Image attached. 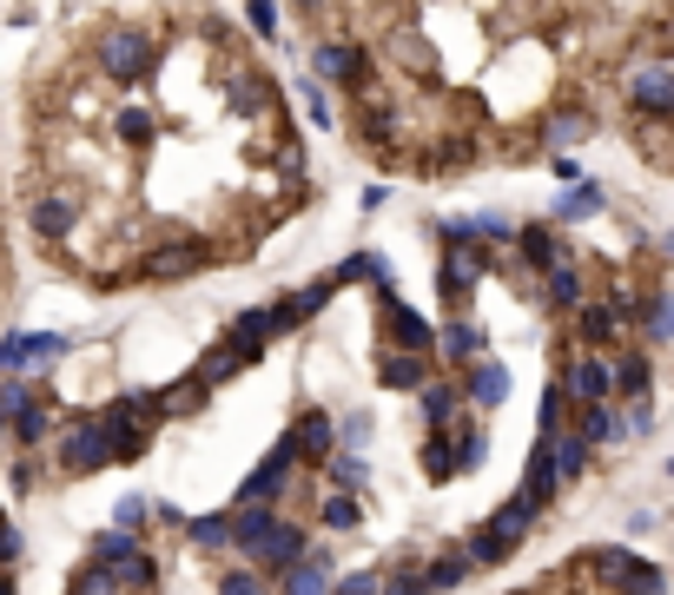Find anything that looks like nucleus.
Instances as JSON below:
<instances>
[{"instance_id":"obj_21","label":"nucleus","mask_w":674,"mask_h":595,"mask_svg":"<svg viewBox=\"0 0 674 595\" xmlns=\"http://www.w3.org/2000/svg\"><path fill=\"white\" fill-rule=\"evenodd\" d=\"M424 377H430V364L416 358V351H390V345L377 351V384H384V391H416Z\"/></svg>"},{"instance_id":"obj_25","label":"nucleus","mask_w":674,"mask_h":595,"mask_svg":"<svg viewBox=\"0 0 674 595\" xmlns=\"http://www.w3.org/2000/svg\"><path fill=\"white\" fill-rule=\"evenodd\" d=\"M317 523H324L330 536H351V530L364 523V503H358V489H330V496H324V509H317Z\"/></svg>"},{"instance_id":"obj_15","label":"nucleus","mask_w":674,"mask_h":595,"mask_svg":"<svg viewBox=\"0 0 674 595\" xmlns=\"http://www.w3.org/2000/svg\"><path fill=\"white\" fill-rule=\"evenodd\" d=\"M430 351H437V358H444L450 371H463L470 358H483V331H476V324H470V318L457 311V318H450V324L437 331V345H430Z\"/></svg>"},{"instance_id":"obj_9","label":"nucleus","mask_w":674,"mask_h":595,"mask_svg":"<svg viewBox=\"0 0 674 595\" xmlns=\"http://www.w3.org/2000/svg\"><path fill=\"white\" fill-rule=\"evenodd\" d=\"M66 345H73L66 331H8V337H0V377L27 371V364H47V358H60Z\"/></svg>"},{"instance_id":"obj_30","label":"nucleus","mask_w":674,"mask_h":595,"mask_svg":"<svg viewBox=\"0 0 674 595\" xmlns=\"http://www.w3.org/2000/svg\"><path fill=\"white\" fill-rule=\"evenodd\" d=\"M146 543L133 536V530H93V543H87V562H107V569H120L126 556H139Z\"/></svg>"},{"instance_id":"obj_43","label":"nucleus","mask_w":674,"mask_h":595,"mask_svg":"<svg viewBox=\"0 0 674 595\" xmlns=\"http://www.w3.org/2000/svg\"><path fill=\"white\" fill-rule=\"evenodd\" d=\"M377 575L384 569H345V575H330V595H377Z\"/></svg>"},{"instance_id":"obj_16","label":"nucleus","mask_w":674,"mask_h":595,"mask_svg":"<svg viewBox=\"0 0 674 595\" xmlns=\"http://www.w3.org/2000/svg\"><path fill=\"white\" fill-rule=\"evenodd\" d=\"M291 450H298L304 463H324V457L337 450V423H330L324 410H304V417L291 423Z\"/></svg>"},{"instance_id":"obj_40","label":"nucleus","mask_w":674,"mask_h":595,"mask_svg":"<svg viewBox=\"0 0 674 595\" xmlns=\"http://www.w3.org/2000/svg\"><path fill=\"white\" fill-rule=\"evenodd\" d=\"M146 523H152V503H146V496H120V503H113V530H133V536H139Z\"/></svg>"},{"instance_id":"obj_44","label":"nucleus","mask_w":674,"mask_h":595,"mask_svg":"<svg viewBox=\"0 0 674 595\" xmlns=\"http://www.w3.org/2000/svg\"><path fill=\"white\" fill-rule=\"evenodd\" d=\"M450 444H457V470H476V463L489 457V437H483V431H457Z\"/></svg>"},{"instance_id":"obj_35","label":"nucleus","mask_w":674,"mask_h":595,"mask_svg":"<svg viewBox=\"0 0 674 595\" xmlns=\"http://www.w3.org/2000/svg\"><path fill=\"white\" fill-rule=\"evenodd\" d=\"M245 364H251V358H245V351H238V345H232V337H219V345H212V351H205V364H199V377H205V384H212V391H219V384H225V377H238V371H245Z\"/></svg>"},{"instance_id":"obj_49","label":"nucleus","mask_w":674,"mask_h":595,"mask_svg":"<svg viewBox=\"0 0 674 595\" xmlns=\"http://www.w3.org/2000/svg\"><path fill=\"white\" fill-rule=\"evenodd\" d=\"M549 173H556V179H562V186H575V179H582V165H575V159H569V152H556V159H549Z\"/></svg>"},{"instance_id":"obj_2","label":"nucleus","mask_w":674,"mask_h":595,"mask_svg":"<svg viewBox=\"0 0 674 595\" xmlns=\"http://www.w3.org/2000/svg\"><path fill=\"white\" fill-rule=\"evenodd\" d=\"M53 463H60L66 476H93V470H107V463H113V444H107V423H100L93 410H79V417H66V431H60V450H53Z\"/></svg>"},{"instance_id":"obj_47","label":"nucleus","mask_w":674,"mask_h":595,"mask_svg":"<svg viewBox=\"0 0 674 595\" xmlns=\"http://www.w3.org/2000/svg\"><path fill=\"white\" fill-rule=\"evenodd\" d=\"M14 562H21V530L0 517V569H14Z\"/></svg>"},{"instance_id":"obj_14","label":"nucleus","mask_w":674,"mask_h":595,"mask_svg":"<svg viewBox=\"0 0 674 595\" xmlns=\"http://www.w3.org/2000/svg\"><path fill=\"white\" fill-rule=\"evenodd\" d=\"M510 245H516V259H523L529 272H549L556 259H575V251H569L549 225H516V232H510Z\"/></svg>"},{"instance_id":"obj_36","label":"nucleus","mask_w":674,"mask_h":595,"mask_svg":"<svg viewBox=\"0 0 674 595\" xmlns=\"http://www.w3.org/2000/svg\"><path fill=\"white\" fill-rule=\"evenodd\" d=\"M113 582H120V595H152V588H159V562L139 549V556H126V562L113 569Z\"/></svg>"},{"instance_id":"obj_31","label":"nucleus","mask_w":674,"mask_h":595,"mask_svg":"<svg viewBox=\"0 0 674 595\" xmlns=\"http://www.w3.org/2000/svg\"><path fill=\"white\" fill-rule=\"evenodd\" d=\"M615 595H667V569L648 562V556H635V562L615 575Z\"/></svg>"},{"instance_id":"obj_51","label":"nucleus","mask_w":674,"mask_h":595,"mask_svg":"<svg viewBox=\"0 0 674 595\" xmlns=\"http://www.w3.org/2000/svg\"><path fill=\"white\" fill-rule=\"evenodd\" d=\"M251 27H259V34H272V27H278V14H272V0H251Z\"/></svg>"},{"instance_id":"obj_4","label":"nucleus","mask_w":674,"mask_h":595,"mask_svg":"<svg viewBox=\"0 0 674 595\" xmlns=\"http://www.w3.org/2000/svg\"><path fill=\"white\" fill-rule=\"evenodd\" d=\"M304 549H311V536H304V523H291V517H278V523H272V530H265L259 543H251V549H245V562H251V569H259L265 582H278V575H285V569H291V562L304 556Z\"/></svg>"},{"instance_id":"obj_45","label":"nucleus","mask_w":674,"mask_h":595,"mask_svg":"<svg viewBox=\"0 0 674 595\" xmlns=\"http://www.w3.org/2000/svg\"><path fill=\"white\" fill-rule=\"evenodd\" d=\"M330 292H337V278H330V272H324V278H311V285L298 292V311H304V318H317V311L330 305Z\"/></svg>"},{"instance_id":"obj_19","label":"nucleus","mask_w":674,"mask_h":595,"mask_svg":"<svg viewBox=\"0 0 674 595\" xmlns=\"http://www.w3.org/2000/svg\"><path fill=\"white\" fill-rule=\"evenodd\" d=\"M628 318H641L648 351H667V337H674V305H667V292H661V285H654V292H641Z\"/></svg>"},{"instance_id":"obj_53","label":"nucleus","mask_w":674,"mask_h":595,"mask_svg":"<svg viewBox=\"0 0 674 595\" xmlns=\"http://www.w3.org/2000/svg\"><path fill=\"white\" fill-rule=\"evenodd\" d=\"M0 595H21V588H14V575H8V569H0Z\"/></svg>"},{"instance_id":"obj_32","label":"nucleus","mask_w":674,"mask_h":595,"mask_svg":"<svg viewBox=\"0 0 674 595\" xmlns=\"http://www.w3.org/2000/svg\"><path fill=\"white\" fill-rule=\"evenodd\" d=\"M489 530H496V536H510V543H523V536L536 530V503L516 489V496H510V503H502L496 517H489Z\"/></svg>"},{"instance_id":"obj_7","label":"nucleus","mask_w":674,"mask_h":595,"mask_svg":"<svg viewBox=\"0 0 674 595\" xmlns=\"http://www.w3.org/2000/svg\"><path fill=\"white\" fill-rule=\"evenodd\" d=\"M628 311H635V298H582L575 305V337L582 345H615V337L635 324Z\"/></svg>"},{"instance_id":"obj_42","label":"nucleus","mask_w":674,"mask_h":595,"mask_svg":"<svg viewBox=\"0 0 674 595\" xmlns=\"http://www.w3.org/2000/svg\"><path fill=\"white\" fill-rule=\"evenodd\" d=\"M113 126H120V139H126V146H146V139H152V113H146V107H120V120H113Z\"/></svg>"},{"instance_id":"obj_17","label":"nucleus","mask_w":674,"mask_h":595,"mask_svg":"<svg viewBox=\"0 0 674 595\" xmlns=\"http://www.w3.org/2000/svg\"><path fill=\"white\" fill-rule=\"evenodd\" d=\"M588 298V278H582V265L575 259H556L549 272H542V305L549 311H575Z\"/></svg>"},{"instance_id":"obj_20","label":"nucleus","mask_w":674,"mask_h":595,"mask_svg":"<svg viewBox=\"0 0 674 595\" xmlns=\"http://www.w3.org/2000/svg\"><path fill=\"white\" fill-rule=\"evenodd\" d=\"M225 523H232V549L245 556L251 543H259V536L278 523V503H238V509H225Z\"/></svg>"},{"instance_id":"obj_28","label":"nucleus","mask_w":674,"mask_h":595,"mask_svg":"<svg viewBox=\"0 0 674 595\" xmlns=\"http://www.w3.org/2000/svg\"><path fill=\"white\" fill-rule=\"evenodd\" d=\"M416 463H424V476H430V483H450V476H457V444H450V423L424 437V450H416Z\"/></svg>"},{"instance_id":"obj_5","label":"nucleus","mask_w":674,"mask_h":595,"mask_svg":"<svg viewBox=\"0 0 674 595\" xmlns=\"http://www.w3.org/2000/svg\"><path fill=\"white\" fill-rule=\"evenodd\" d=\"M291 470H298V450H291V431L251 463V476L238 483V503H278L285 489H291Z\"/></svg>"},{"instance_id":"obj_27","label":"nucleus","mask_w":674,"mask_h":595,"mask_svg":"<svg viewBox=\"0 0 674 595\" xmlns=\"http://www.w3.org/2000/svg\"><path fill=\"white\" fill-rule=\"evenodd\" d=\"M416 404H424V417H430V431H444V423H457V410H463V391L457 384H416Z\"/></svg>"},{"instance_id":"obj_33","label":"nucleus","mask_w":674,"mask_h":595,"mask_svg":"<svg viewBox=\"0 0 674 595\" xmlns=\"http://www.w3.org/2000/svg\"><path fill=\"white\" fill-rule=\"evenodd\" d=\"M324 476H330V489H364V483H371V463H364V450H330V457H324Z\"/></svg>"},{"instance_id":"obj_52","label":"nucleus","mask_w":674,"mask_h":595,"mask_svg":"<svg viewBox=\"0 0 674 595\" xmlns=\"http://www.w3.org/2000/svg\"><path fill=\"white\" fill-rule=\"evenodd\" d=\"M14 489H21V496L34 489V450H21V463H14Z\"/></svg>"},{"instance_id":"obj_12","label":"nucleus","mask_w":674,"mask_h":595,"mask_svg":"<svg viewBox=\"0 0 674 595\" xmlns=\"http://www.w3.org/2000/svg\"><path fill=\"white\" fill-rule=\"evenodd\" d=\"M457 391H463V404H476V410H496L502 397H510V371H502V358H470Z\"/></svg>"},{"instance_id":"obj_48","label":"nucleus","mask_w":674,"mask_h":595,"mask_svg":"<svg viewBox=\"0 0 674 595\" xmlns=\"http://www.w3.org/2000/svg\"><path fill=\"white\" fill-rule=\"evenodd\" d=\"M337 444H358V450H364V444H371V417L358 410V417L345 423V431H337Z\"/></svg>"},{"instance_id":"obj_38","label":"nucleus","mask_w":674,"mask_h":595,"mask_svg":"<svg viewBox=\"0 0 674 595\" xmlns=\"http://www.w3.org/2000/svg\"><path fill=\"white\" fill-rule=\"evenodd\" d=\"M186 543H192V549H232L225 509H212V517H192V523H186Z\"/></svg>"},{"instance_id":"obj_41","label":"nucleus","mask_w":674,"mask_h":595,"mask_svg":"<svg viewBox=\"0 0 674 595\" xmlns=\"http://www.w3.org/2000/svg\"><path fill=\"white\" fill-rule=\"evenodd\" d=\"M562 404H575V397H569V391H562V377H556V384L542 391V410H536V423H542V437H549V431H562V417H569Z\"/></svg>"},{"instance_id":"obj_46","label":"nucleus","mask_w":674,"mask_h":595,"mask_svg":"<svg viewBox=\"0 0 674 595\" xmlns=\"http://www.w3.org/2000/svg\"><path fill=\"white\" fill-rule=\"evenodd\" d=\"M259 588H265L259 569H225V575H219V595H259Z\"/></svg>"},{"instance_id":"obj_22","label":"nucleus","mask_w":674,"mask_h":595,"mask_svg":"<svg viewBox=\"0 0 674 595\" xmlns=\"http://www.w3.org/2000/svg\"><path fill=\"white\" fill-rule=\"evenodd\" d=\"M562 391H569L575 404H596V397H609V358H575V364L562 371Z\"/></svg>"},{"instance_id":"obj_13","label":"nucleus","mask_w":674,"mask_h":595,"mask_svg":"<svg viewBox=\"0 0 674 595\" xmlns=\"http://www.w3.org/2000/svg\"><path fill=\"white\" fill-rule=\"evenodd\" d=\"M27 225L60 245V238H73V225H79V199H73V193H40V199L27 206Z\"/></svg>"},{"instance_id":"obj_34","label":"nucleus","mask_w":674,"mask_h":595,"mask_svg":"<svg viewBox=\"0 0 674 595\" xmlns=\"http://www.w3.org/2000/svg\"><path fill=\"white\" fill-rule=\"evenodd\" d=\"M549 457H556V476H562V483H575V476L588 470V444H582L575 431H549Z\"/></svg>"},{"instance_id":"obj_10","label":"nucleus","mask_w":674,"mask_h":595,"mask_svg":"<svg viewBox=\"0 0 674 595\" xmlns=\"http://www.w3.org/2000/svg\"><path fill=\"white\" fill-rule=\"evenodd\" d=\"M317 73L337 79L345 94H364L371 87V53L351 47V40H317Z\"/></svg>"},{"instance_id":"obj_29","label":"nucleus","mask_w":674,"mask_h":595,"mask_svg":"<svg viewBox=\"0 0 674 595\" xmlns=\"http://www.w3.org/2000/svg\"><path fill=\"white\" fill-rule=\"evenodd\" d=\"M416 569H424V582H430V595H437V588H463V582L476 575V562H470L463 549H444L437 562H416Z\"/></svg>"},{"instance_id":"obj_55","label":"nucleus","mask_w":674,"mask_h":595,"mask_svg":"<svg viewBox=\"0 0 674 595\" xmlns=\"http://www.w3.org/2000/svg\"><path fill=\"white\" fill-rule=\"evenodd\" d=\"M259 595H278V588H272V582H265V588H259Z\"/></svg>"},{"instance_id":"obj_50","label":"nucleus","mask_w":674,"mask_h":595,"mask_svg":"<svg viewBox=\"0 0 674 595\" xmlns=\"http://www.w3.org/2000/svg\"><path fill=\"white\" fill-rule=\"evenodd\" d=\"M654 530H661L654 509H635V517H628V536H654Z\"/></svg>"},{"instance_id":"obj_39","label":"nucleus","mask_w":674,"mask_h":595,"mask_svg":"<svg viewBox=\"0 0 674 595\" xmlns=\"http://www.w3.org/2000/svg\"><path fill=\"white\" fill-rule=\"evenodd\" d=\"M377 595H430V582H424V569H416V562H390V569L377 575Z\"/></svg>"},{"instance_id":"obj_24","label":"nucleus","mask_w":674,"mask_h":595,"mask_svg":"<svg viewBox=\"0 0 674 595\" xmlns=\"http://www.w3.org/2000/svg\"><path fill=\"white\" fill-rule=\"evenodd\" d=\"M463 556H470L476 569H502V562H510V556H516V543H510V536H496L489 523H476V530L463 536Z\"/></svg>"},{"instance_id":"obj_11","label":"nucleus","mask_w":674,"mask_h":595,"mask_svg":"<svg viewBox=\"0 0 674 595\" xmlns=\"http://www.w3.org/2000/svg\"><path fill=\"white\" fill-rule=\"evenodd\" d=\"M609 397H622V404L654 397V351H648V345H641V351H615V358H609Z\"/></svg>"},{"instance_id":"obj_6","label":"nucleus","mask_w":674,"mask_h":595,"mask_svg":"<svg viewBox=\"0 0 674 595\" xmlns=\"http://www.w3.org/2000/svg\"><path fill=\"white\" fill-rule=\"evenodd\" d=\"M377 311H384V345H390V351H416V358H430L437 324H430L424 311H410L397 292H390V298H377Z\"/></svg>"},{"instance_id":"obj_37","label":"nucleus","mask_w":674,"mask_h":595,"mask_svg":"<svg viewBox=\"0 0 674 595\" xmlns=\"http://www.w3.org/2000/svg\"><path fill=\"white\" fill-rule=\"evenodd\" d=\"M588 126H596V120H588L582 107H575V113L562 107V113H549V126H542V146H582V139H588Z\"/></svg>"},{"instance_id":"obj_3","label":"nucleus","mask_w":674,"mask_h":595,"mask_svg":"<svg viewBox=\"0 0 674 595\" xmlns=\"http://www.w3.org/2000/svg\"><path fill=\"white\" fill-rule=\"evenodd\" d=\"M622 100H628L641 120L661 126V120L674 113V66H667V60H641V66L622 79Z\"/></svg>"},{"instance_id":"obj_18","label":"nucleus","mask_w":674,"mask_h":595,"mask_svg":"<svg viewBox=\"0 0 674 595\" xmlns=\"http://www.w3.org/2000/svg\"><path fill=\"white\" fill-rule=\"evenodd\" d=\"M278 595H330V556H324V549H304V556L278 575Z\"/></svg>"},{"instance_id":"obj_23","label":"nucleus","mask_w":674,"mask_h":595,"mask_svg":"<svg viewBox=\"0 0 674 595\" xmlns=\"http://www.w3.org/2000/svg\"><path fill=\"white\" fill-rule=\"evenodd\" d=\"M556 489H562V476H556L549 437H536V450H529V476H523V496H529L536 509H549V503H556Z\"/></svg>"},{"instance_id":"obj_54","label":"nucleus","mask_w":674,"mask_h":595,"mask_svg":"<svg viewBox=\"0 0 674 595\" xmlns=\"http://www.w3.org/2000/svg\"><path fill=\"white\" fill-rule=\"evenodd\" d=\"M0 437H8V397H0Z\"/></svg>"},{"instance_id":"obj_8","label":"nucleus","mask_w":674,"mask_h":595,"mask_svg":"<svg viewBox=\"0 0 674 595\" xmlns=\"http://www.w3.org/2000/svg\"><path fill=\"white\" fill-rule=\"evenodd\" d=\"M205 259H212V245H205V238H165V245H152L146 259H139V272H146V278H159V285H173V278H192Z\"/></svg>"},{"instance_id":"obj_26","label":"nucleus","mask_w":674,"mask_h":595,"mask_svg":"<svg viewBox=\"0 0 674 595\" xmlns=\"http://www.w3.org/2000/svg\"><path fill=\"white\" fill-rule=\"evenodd\" d=\"M609 199H602V186H588V179H575L562 199H556V225H582V219H596Z\"/></svg>"},{"instance_id":"obj_1","label":"nucleus","mask_w":674,"mask_h":595,"mask_svg":"<svg viewBox=\"0 0 674 595\" xmlns=\"http://www.w3.org/2000/svg\"><path fill=\"white\" fill-rule=\"evenodd\" d=\"M93 66L113 79V87H146V73L159 66V47L146 27H107L93 40Z\"/></svg>"}]
</instances>
